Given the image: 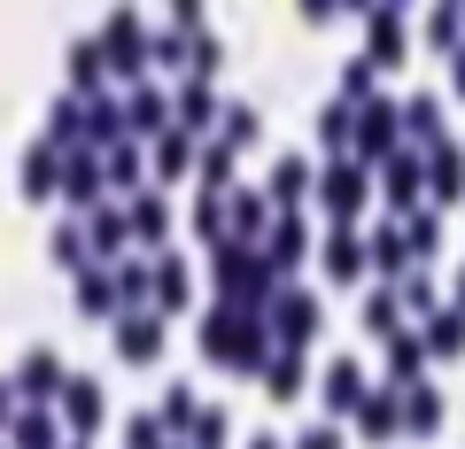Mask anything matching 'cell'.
I'll return each mask as SVG.
<instances>
[{
    "mask_svg": "<svg viewBox=\"0 0 465 449\" xmlns=\"http://www.w3.org/2000/svg\"><path fill=\"white\" fill-rule=\"evenodd\" d=\"M101 54H109V70L140 78V70H148V54H155L148 16H140V8H109V24H101Z\"/></svg>",
    "mask_w": 465,
    "mask_h": 449,
    "instance_id": "1",
    "label": "cell"
},
{
    "mask_svg": "<svg viewBox=\"0 0 465 449\" xmlns=\"http://www.w3.org/2000/svg\"><path fill=\"white\" fill-rule=\"evenodd\" d=\"M396 148H403V109L388 93L357 101V163H388Z\"/></svg>",
    "mask_w": 465,
    "mask_h": 449,
    "instance_id": "2",
    "label": "cell"
},
{
    "mask_svg": "<svg viewBox=\"0 0 465 449\" xmlns=\"http://www.w3.org/2000/svg\"><path fill=\"white\" fill-rule=\"evenodd\" d=\"M318 201L333 210V225H357V210H365V163L357 155H333L318 171Z\"/></svg>",
    "mask_w": 465,
    "mask_h": 449,
    "instance_id": "3",
    "label": "cell"
},
{
    "mask_svg": "<svg viewBox=\"0 0 465 449\" xmlns=\"http://www.w3.org/2000/svg\"><path fill=\"white\" fill-rule=\"evenodd\" d=\"M217 117H225V101H217V85H210V78H179V93H171V124L202 140V124L217 132Z\"/></svg>",
    "mask_w": 465,
    "mask_h": 449,
    "instance_id": "4",
    "label": "cell"
},
{
    "mask_svg": "<svg viewBox=\"0 0 465 449\" xmlns=\"http://www.w3.org/2000/svg\"><path fill=\"white\" fill-rule=\"evenodd\" d=\"M116 356L124 365H155L163 356V310H124L116 317Z\"/></svg>",
    "mask_w": 465,
    "mask_h": 449,
    "instance_id": "5",
    "label": "cell"
},
{
    "mask_svg": "<svg viewBox=\"0 0 465 449\" xmlns=\"http://www.w3.org/2000/svg\"><path fill=\"white\" fill-rule=\"evenodd\" d=\"M70 287H78V317H109L116 326V310H124V295H116V264H85V271H70Z\"/></svg>",
    "mask_w": 465,
    "mask_h": 449,
    "instance_id": "6",
    "label": "cell"
},
{
    "mask_svg": "<svg viewBox=\"0 0 465 449\" xmlns=\"http://www.w3.org/2000/svg\"><path fill=\"white\" fill-rule=\"evenodd\" d=\"M124 132H171V93L155 78H133V93H124Z\"/></svg>",
    "mask_w": 465,
    "mask_h": 449,
    "instance_id": "7",
    "label": "cell"
},
{
    "mask_svg": "<svg viewBox=\"0 0 465 449\" xmlns=\"http://www.w3.org/2000/svg\"><path fill=\"white\" fill-rule=\"evenodd\" d=\"M124 217H133V240H140V249L163 256V240H171V201L155 194V186H140V194L124 201Z\"/></svg>",
    "mask_w": 465,
    "mask_h": 449,
    "instance_id": "8",
    "label": "cell"
},
{
    "mask_svg": "<svg viewBox=\"0 0 465 449\" xmlns=\"http://www.w3.org/2000/svg\"><path fill=\"white\" fill-rule=\"evenodd\" d=\"M101 148H63V201H78V210H94L101 201Z\"/></svg>",
    "mask_w": 465,
    "mask_h": 449,
    "instance_id": "9",
    "label": "cell"
},
{
    "mask_svg": "<svg viewBox=\"0 0 465 449\" xmlns=\"http://www.w3.org/2000/svg\"><path fill=\"white\" fill-rule=\"evenodd\" d=\"M318 264H326V279H365V240H357V225H333L326 240H318Z\"/></svg>",
    "mask_w": 465,
    "mask_h": 449,
    "instance_id": "10",
    "label": "cell"
},
{
    "mask_svg": "<svg viewBox=\"0 0 465 449\" xmlns=\"http://www.w3.org/2000/svg\"><path fill=\"white\" fill-rule=\"evenodd\" d=\"M302 249H311V225H302V210H280V217H272V240H264L272 271H280V279H287V271L302 264Z\"/></svg>",
    "mask_w": 465,
    "mask_h": 449,
    "instance_id": "11",
    "label": "cell"
},
{
    "mask_svg": "<svg viewBox=\"0 0 465 449\" xmlns=\"http://www.w3.org/2000/svg\"><path fill=\"white\" fill-rule=\"evenodd\" d=\"M148 271H155V310H163V317L194 302V271H186V256H179V249H163Z\"/></svg>",
    "mask_w": 465,
    "mask_h": 449,
    "instance_id": "12",
    "label": "cell"
},
{
    "mask_svg": "<svg viewBox=\"0 0 465 449\" xmlns=\"http://www.w3.org/2000/svg\"><path fill=\"white\" fill-rule=\"evenodd\" d=\"M403 140H411V148H442V93L403 101Z\"/></svg>",
    "mask_w": 465,
    "mask_h": 449,
    "instance_id": "13",
    "label": "cell"
},
{
    "mask_svg": "<svg viewBox=\"0 0 465 449\" xmlns=\"http://www.w3.org/2000/svg\"><path fill=\"white\" fill-rule=\"evenodd\" d=\"M54 186H63V148H54V140H32V155H24V194H54Z\"/></svg>",
    "mask_w": 465,
    "mask_h": 449,
    "instance_id": "14",
    "label": "cell"
},
{
    "mask_svg": "<svg viewBox=\"0 0 465 449\" xmlns=\"http://www.w3.org/2000/svg\"><path fill=\"white\" fill-rule=\"evenodd\" d=\"M365 32H372V70L403 63V8H388V0H381V8L365 16Z\"/></svg>",
    "mask_w": 465,
    "mask_h": 449,
    "instance_id": "15",
    "label": "cell"
},
{
    "mask_svg": "<svg viewBox=\"0 0 465 449\" xmlns=\"http://www.w3.org/2000/svg\"><path fill=\"white\" fill-rule=\"evenodd\" d=\"M63 365H54V349H32V356H24V365H16V395H63Z\"/></svg>",
    "mask_w": 465,
    "mask_h": 449,
    "instance_id": "16",
    "label": "cell"
},
{
    "mask_svg": "<svg viewBox=\"0 0 465 449\" xmlns=\"http://www.w3.org/2000/svg\"><path fill=\"white\" fill-rule=\"evenodd\" d=\"M427 186H434V201H458V194H465V148H458V140H442V148H434Z\"/></svg>",
    "mask_w": 465,
    "mask_h": 449,
    "instance_id": "17",
    "label": "cell"
},
{
    "mask_svg": "<svg viewBox=\"0 0 465 449\" xmlns=\"http://www.w3.org/2000/svg\"><path fill=\"white\" fill-rule=\"evenodd\" d=\"M365 256H372V271H381V279H411V240L388 233V225L365 240Z\"/></svg>",
    "mask_w": 465,
    "mask_h": 449,
    "instance_id": "18",
    "label": "cell"
},
{
    "mask_svg": "<svg viewBox=\"0 0 465 449\" xmlns=\"http://www.w3.org/2000/svg\"><path fill=\"white\" fill-rule=\"evenodd\" d=\"M419 186H427V179H419V155L396 148V155L381 163V194H388V201H419Z\"/></svg>",
    "mask_w": 465,
    "mask_h": 449,
    "instance_id": "19",
    "label": "cell"
},
{
    "mask_svg": "<svg viewBox=\"0 0 465 449\" xmlns=\"http://www.w3.org/2000/svg\"><path fill=\"white\" fill-rule=\"evenodd\" d=\"M194 179H202V194H232V148H225V140H202Z\"/></svg>",
    "mask_w": 465,
    "mask_h": 449,
    "instance_id": "20",
    "label": "cell"
},
{
    "mask_svg": "<svg viewBox=\"0 0 465 449\" xmlns=\"http://www.w3.org/2000/svg\"><path fill=\"white\" fill-rule=\"evenodd\" d=\"M458 349H465V310L442 302V310L427 317V356H458Z\"/></svg>",
    "mask_w": 465,
    "mask_h": 449,
    "instance_id": "21",
    "label": "cell"
},
{
    "mask_svg": "<svg viewBox=\"0 0 465 449\" xmlns=\"http://www.w3.org/2000/svg\"><path fill=\"white\" fill-rule=\"evenodd\" d=\"M419 356H427V333H411V326H403L396 341H388V380H396V387H411V380H419Z\"/></svg>",
    "mask_w": 465,
    "mask_h": 449,
    "instance_id": "22",
    "label": "cell"
},
{
    "mask_svg": "<svg viewBox=\"0 0 465 449\" xmlns=\"http://www.w3.org/2000/svg\"><path fill=\"white\" fill-rule=\"evenodd\" d=\"M311 186H318V179L302 171V155H280V163H272V201H280V210H295Z\"/></svg>",
    "mask_w": 465,
    "mask_h": 449,
    "instance_id": "23",
    "label": "cell"
},
{
    "mask_svg": "<svg viewBox=\"0 0 465 449\" xmlns=\"http://www.w3.org/2000/svg\"><path fill=\"white\" fill-rule=\"evenodd\" d=\"M365 326L381 333V341L403 333V295H396V287H372V295H365Z\"/></svg>",
    "mask_w": 465,
    "mask_h": 449,
    "instance_id": "24",
    "label": "cell"
},
{
    "mask_svg": "<svg viewBox=\"0 0 465 449\" xmlns=\"http://www.w3.org/2000/svg\"><path fill=\"white\" fill-rule=\"evenodd\" d=\"M318 140L341 155L349 140H357V101H326V109H318Z\"/></svg>",
    "mask_w": 465,
    "mask_h": 449,
    "instance_id": "25",
    "label": "cell"
},
{
    "mask_svg": "<svg viewBox=\"0 0 465 449\" xmlns=\"http://www.w3.org/2000/svg\"><path fill=\"white\" fill-rule=\"evenodd\" d=\"M217 63H225L217 32H210V24H194V32H186V78H217Z\"/></svg>",
    "mask_w": 465,
    "mask_h": 449,
    "instance_id": "26",
    "label": "cell"
},
{
    "mask_svg": "<svg viewBox=\"0 0 465 449\" xmlns=\"http://www.w3.org/2000/svg\"><path fill=\"white\" fill-rule=\"evenodd\" d=\"M63 411H70V426L94 434V426H101V380H70V387H63Z\"/></svg>",
    "mask_w": 465,
    "mask_h": 449,
    "instance_id": "27",
    "label": "cell"
},
{
    "mask_svg": "<svg viewBox=\"0 0 465 449\" xmlns=\"http://www.w3.org/2000/svg\"><path fill=\"white\" fill-rule=\"evenodd\" d=\"M357 387H365L357 356H333V365H326V403H333V411H349V403H357Z\"/></svg>",
    "mask_w": 465,
    "mask_h": 449,
    "instance_id": "28",
    "label": "cell"
},
{
    "mask_svg": "<svg viewBox=\"0 0 465 449\" xmlns=\"http://www.w3.org/2000/svg\"><path fill=\"white\" fill-rule=\"evenodd\" d=\"M264 387H272V395H295V387H302V356H295V349H272Z\"/></svg>",
    "mask_w": 465,
    "mask_h": 449,
    "instance_id": "29",
    "label": "cell"
},
{
    "mask_svg": "<svg viewBox=\"0 0 465 449\" xmlns=\"http://www.w3.org/2000/svg\"><path fill=\"white\" fill-rule=\"evenodd\" d=\"M101 70H109V54H101V39H70V78H78V85H94Z\"/></svg>",
    "mask_w": 465,
    "mask_h": 449,
    "instance_id": "30",
    "label": "cell"
},
{
    "mask_svg": "<svg viewBox=\"0 0 465 449\" xmlns=\"http://www.w3.org/2000/svg\"><path fill=\"white\" fill-rule=\"evenodd\" d=\"M341 93L349 101H372V54H349V63H341Z\"/></svg>",
    "mask_w": 465,
    "mask_h": 449,
    "instance_id": "31",
    "label": "cell"
},
{
    "mask_svg": "<svg viewBox=\"0 0 465 449\" xmlns=\"http://www.w3.org/2000/svg\"><path fill=\"white\" fill-rule=\"evenodd\" d=\"M210 140H225V148H241V140H256V109H225Z\"/></svg>",
    "mask_w": 465,
    "mask_h": 449,
    "instance_id": "32",
    "label": "cell"
},
{
    "mask_svg": "<svg viewBox=\"0 0 465 449\" xmlns=\"http://www.w3.org/2000/svg\"><path fill=\"white\" fill-rule=\"evenodd\" d=\"M357 411H365V434H388V426H396V395H365Z\"/></svg>",
    "mask_w": 465,
    "mask_h": 449,
    "instance_id": "33",
    "label": "cell"
},
{
    "mask_svg": "<svg viewBox=\"0 0 465 449\" xmlns=\"http://www.w3.org/2000/svg\"><path fill=\"white\" fill-rule=\"evenodd\" d=\"M47 442H54V434H47V418H39V411L16 418V449H47Z\"/></svg>",
    "mask_w": 465,
    "mask_h": 449,
    "instance_id": "34",
    "label": "cell"
},
{
    "mask_svg": "<svg viewBox=\"0 0 465 449\" xmlns=\"http://www.w3.org/2000/svg\"><path fill=\"white\" fill-rule=\"evenodd\" d=\"M434 418H442V403H434V395H427V387H411V426H419V434H427V426H434Z\"/></svg>",
    "mask_w": 465,
    "mask_h": 449,
    "instance_id": "35",
    "label": "cell"
},
{
    "mask_svg": "<svg viewBox=\"0 0 465 449\" xmlns=\"http://www.w3.org/2000/svg\"><path fill=\"white\" fill-rule=\"evenodd\" d=\"M163 418H202V411H194V387H171V395H163Z\"/></svg>",
    "mask_w": 465,
    "mask_h": 449,
    "instance_id": "36",
    "label": "cell"
},
{
    "mask_svg": "<svg viewBox=\"0 0 465 449\" xmlns=\"http://www.w3.org/2000/svg\"><path fill=\"white\" fill-rule=\"evenodd\" d=\"M194 442H210V449H217V442H225V418H217V411H202V418H194Z\"/></svg>",
    "mask_w": 465,
    "mask_h": 449,
    "instance_id": "37",
    "label": "cell"
},
{
    "mask_svg": "<svg viewBox=\"0 0 465 449\" xmlns=\"http://www.w3.org/2000/svg\"><path fill=\"white\" fill-rule=\"evenodd\" d=\"M171 24H179V32H194V24H202V0H171Z\"/></svg>",
    "mask_w": 465,
    "mask_h": 449,
    "instance_id": "38",
    "label": "cell"
},
{
    "mask_svg": "<svg viewBox=\"0 0 465 449\" xmlns=\"http://www.w3.org/2000/svg\"><path fill=\"white\" fill-rule=\"evenodd\" d=\"M302 449H341V434H333V426H311V434H302Z\"/></svg>",
    "mask_w": 465,
    "mask_h": 449,
    "instance_id": "39",
    "label": "cell"
},
{
    "mask_svg": "<svg viewBox=\"0 0 465 449\" xmlns=\"http://www.w3.org/2000/svg\"><path fill=\"white\" fill-rule=\"evenodd\" d=\"M333 8H341V0H302V16H311V24H326Z\"/></svg>",
    "mask_w": 465,
    "mask_h": 449,
    "instance_id": "40",
    "label": "cell"
},
{
    "mask_svg": "<svg viewBox=\"0 0 465 449\" xmlns=\"http://www.w3.org/2000/svg\"><path fill=\"white\" fill-rule=\"evenodd\" d=\"M8 403H16V380H0V426H8Z\"/></svg>",
    "mask_w": 465,
    "mask_h": 449,
    "instance_id": "41",
    "label": "cell"
},
{
    "mask_svg": "<svg viewBox=\"0 0 465 449\" xmlns=\"http://www.w3.org/2000/svg\"><path fill=\"white\" fill-rule=\"evenodd\" d=\"M450 78H458V93H465V47H458V54H450Z\"/></svg>",
    "mask_w": 465,
    "mask_h": 449,
    "instance_id": "42",
    "label": "cell"
},
{
    "mask_svg": "<svg viewBox=\"0 0 465 449\" xmlns=\"http://www.w3.org/2000/svg\"><path fill=\"white\" fill-rule=\"evenodd\" d=\"M450 302H458V310H465V271H458V295H450Z\"/></svg>",
    "mask_w": 465,
    "mask_h": 449,
    "instance_id": "43",
    "label": "cell"
},
{
    "mask_svg": "<svg viewBox=\"0 0 465 449\" xmlns=\"http://www.w3.org/2000/svg\"><path fill=\"white\" fill-rule=\"evenodd\" d=\"M388 8H403V0H388Z\"/></svg>",
    "mask_w": 465,
    "mask_h": 449,
    "instance_id": "44",
    "label": "cell"
},
{
    "mask_svg": "<svg viewBox=\"0 0 465 449\" xmlns=\"http://www.w3.org/2000/svg\"><path fill=\"white\" fill-rule=\"evenodd\" d=\"M458 8H465V0H458Z\"/></svg>",
    "mask_w": 465,
    "mask_h": 449,
    "instance_id": "45",
    "label": "cell"
}]
</instances>
